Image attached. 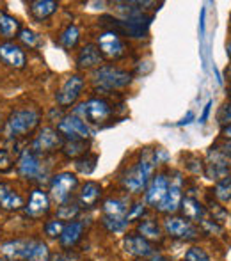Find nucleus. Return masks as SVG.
Here are the masks:
<instances>
[{
  "mask_svg": "<svg viewBox=\"0 0 231 261\" xmlns=\"http://www.w3.org/2000/svg\"><path fill=\"white\" fill-rule=\"evenodd\" d=\"M54 261H80V254H76L73 251H64L61 254H57Z\"/></svg>",
  "mask_w": 231,
  "mask_h": 261,
  "instance_id": "ea45409f",
  "label": "nucleus"
},
{
  "mask_svg": "<svg viewBox=\"0 0 231 261\" xmlns=\"http://www.w3.org/2000/svg\"><path fill=\"white\" fill-rule=\"evenodd\" d=\"M13 165H14V158L11 156V153L6 151V149H0V172L11 171Z\"/></svg>",
  "mask_w": 231,
  "mask_h": 261,
  "instance_id": "e433bc0d",
  "label": "nucleus"
},
{
  "mask_svg": "<svg viewBox=\"0 0 231 261\" xmlns=\"http://www.w3.org/2000/svg\"><path fill=\"white\" fill-rule=\"evenodd\" d=\"M226 73H228V76L231 79V64H229V68H228V71H226Z\"/></svg>",
  "mask_w": 231,
  "mask_h": 261,
  "instance_id": "49530a36",
  "label": "nucleus"
},
{
  "mask_svg": "<svg viewBox=\"0 0 231 261\" xmlns=\"http://www.w3.org/2000/svg\"><path fill=\"white\" fill-rule=\"evenodd\" d=\"M34 240H27V238H18V240H11L0 245V254L6 256L11 261H27L29 254Z\"/></svg>",
  "mask_w": 231,
  "mask_h": 261,
  "instance_id": "dca6fc26",
  "label": "nucleus"
},
{
  "mask_svg": "<svg viewBox=\"0 0 231 261\" xmlns=\"http://www.w3.org/2000/svg\"><path fill=\"white\" fill-rule=\"evenodd\" d=\"M62 229H64V222H62V220H59V219L48 220V222L45 224V233L48 234V237H52V238L61 237Z\"/></svg>",
  "mask_w": 231,
  "mask_h": 261,
  "instance_id": "c9c22d12",
  "label": "nucleus"
},
{
  "mask_svg": "<svg viewBox=\"0 0 231 261\" xmlns=\"http://www.w3.org/2000/svg\"><path fill=\"white\" fill-rule=\"evenodd\" d=\"M50 210V196L43 190L36 189L32 190L31 197H29V203L25 204V213L32 219H39V217L46 215Z\"/></svg>",
  "mask_w": 231,
  "mask_h": 261,
  "instance_id": "a211bd4d",
  "label": "nucleus"
},
{
  "mask_svg": "<svg viewBox=\"0 0 231 261\" xmlns=\"http://www.w3.org/2000/svg\"><path fill=\"white\" fill-rule=\"evenodd\" d=\"M101 197V187L96 181H87L82 185L79 192V206L80 208H94Z\"/></svg>",
  "mask_w": 231,
  "mask_h": 261,
  "instance_id": "4be33fe9",
  "label": "nucleus"
},
{
  "mask_svg": "<svg viewBox=\"0 0 231 261\" xmlns=\"http://www.w3.org/2000/svg\"><path fill=\"white\" fill-rule=\"evenodd\" d=\"M96 162H98V155H91V153H86L80 158L75 160V167L79 172L82 174H91V172L96 169Z\"/></svg>",
  "mask_w": 231,
  "mask_h": 261,
  "instance_id": "2f4dec72",
  "label": "nucleus"
},
{
  "mask_svg": "<svg viewBox=\"0 0 231 261\" xmlns=\"http://www.w3.org/2000/svg\"><path fill=\"white\" fill-rule=\"evenodd\" d=\"M18 174L25 179H39L43 174V165L39 156L32 149H25L18 158Z\"/></svg>",
  "mask_w": 231,
  "mask_h": 261,
  "instance_id": "ddd939ff",
  "label": "nucleus"
},
{
  "mask_svg": "<svg viewBox=\"0 0 231 261\" xmlns=\"http://www.w3.org/2000/svg\"><path fill=\"white\" fill-rule=\"evenodd\" d=\"M192 117H194V114H192V112H189V114H187V117H185V119H182L178 124H187V123H190V119H192Z\"/></svg>",
  "mask_w": 231,
  "mask_h": 261,
  "instance_id": "37998d69",
  "label": "nucleus"
},
{
  "mask_svg": "<svg viewBox=\"0 0 231 261\" xmlns=\"http://www.w3.org/2000/svg\"><path fill=\"white\" fill-rule=\"evenodd\" d=\"M101 54L96 45H86L76 55V64L80 69H91L101 64Z\"/></svg>",
  "mask_w": 231,
  "mask_h": 261,
  "instance_id": "b1692460",
  "label": "nucleus"
},
{
  "mask_svg": "<svg viewBox=\"0 0 231 261\" xmlns=\"http://www.w3.org/2000/svg\"><path fill=\"white\" fill-rule=\"evenodd\" d=\"M39 121L41 116L36 109H20L14 110L6 121V128H4V134L9 139H16V137H23L29 135L39 126Z\"/></svg>",
  "mask_w": 231,
  "mask_h": 261,
  "instance_id": "f03ea898",
  "label": "nucleus"
},
{
  "mask_svg": "<svg viewBox=\"0 0 231 261\" xmlns=\"http://www.w3.org/2000/svg\"><path fill=\"white\" fill-rule=\"evenodd\" d=\"M183 261H210V256L201 247H190L183 256Z\"/></svg>",
  "mask_w": 231,
  "mask_h": 261,
  "instance_id": "f704fd0d",
  "label": "nucleus"
},
{
  "mask_svg": "<svg viewBox=\"0 0 231 261\" xmlns=\"http://www.w3.org/2000/svg\"><path fill=\"white\" fill-rule=\"evenodd\" d=\"M217 121L221 123V126L231 124V103H224L221 107V110L217 114Z\"/></svg>",
  "mask_w": 231,
  "mask_h": 261,
  "instance_id": "4c0bfd02",
  "label": "nucleus"
},
{
  "mask_svg": "<svg viewBox=\"0 0 231 261\" xmlns=\"http://www.w3.org/2000/svg\"><path fill=\"white\" fill-rule=\"evenodd\" d=\"M128 210L130 204L124 199H117L111 197L104 203V226L107 227L111 233H121L124 227L128 226Z\"/></svg>",
  "mask_w": 231,
  "mask_h": 261,
  "instance_id": "20e7f679",
  "label": "nucleus"
},
{
  "mask_svg": "<svg viewBox=\"0 0 231 261\" xmlns=\"http://www.w3.org/2000/svg\"><path fill=\"white\" fill-rule=\"evenodd\" d=\"M57 132L62 135V139H68V141H86L91 137V130L86 124V121L82 119L76 114L71 116H66L59 121L57 124Z\"/></svg>",
  "mask_w": 231,
  "mask_h": 261,
  "instance_id": "0eeeda50",
  "label": "nucleus"
},
{
  "mask_svg": "<svg viewBox=\"0 0 231 261\" xmlns=\"http://www.w3.org/2000/svg\"><path fill=\"white\" fill-rule=\"evenodd\" d=\"M221 135L224 139H228V142H231V124H226V126H222Z\"/></svg>",
  "mask_w": 231,
  "mask_h": 261,
  "instance_id": "79ce46f5",
  "label": "nucleus"
},
{
  "mask_svg": "<svg viewBox=\"0 0 231 261\" xmlns=\"http://www.w3.org/2000/svg\"><path fill=\"white\" fill-rule=\"evenodd\" d=\"M82 234H84V224L79 222V220H71V222L64 224V229H62L61 237H59V244L66 251H71L82 240Z\"/></svg>",
  "mask_w": 231,
  "mask_h": 261,
  "instance_id": "aec40b11",
  "label": "nucleus"
},
{
  "mask_svg": "<svg viewBox=\"0 0 231 261\" xmlns=\"http://www.w3.org/2000/svg\"><path fill=\"white\" fill-rule=\"evenodd\" d=\"M214 196L217 201L221 203H229L231 201V176H226V178L219 179L214 187Z\"/></svg>",
  "mask_w": 231,
  "mask_h": 261,
  "instance_id": "c85d7f7f",
  "label": "nucleus"
},
{
  "mask_svg": "<svg viewBox=\"0 0 231 261\" xmlns=\"http://www.w3.org/2000/svg\"><path fill=\"white\" fill-rule=\"evenodd\" d=\"M132 82V75L128 71L116 66H100L96 71L93 73V84L94 89L98 91H116L123 89Z\"/></svg>",
  "mask_w": 231,
  "mask_h": 261,
  "instance_id": "7ed1b4c3",
  "label": "nucleus"
},
{
  "mask_svg": "<svg viewBox=\"0 0 231 261\" xmlns=\"http://www.w3.org/2000/svg\"><path fill=\"white\" fill-rule=\"evenodd\" d=\"M50 259H52V254H50L48 245L41 240H34L27 261H50Z\"/></svg>",
  "mask_w": 231,
  "mask_h": 261,
  "instance_id": "c756f323",
  "label": "nucleus"
},
{
  "mask_svg": "<svg viewBox=\"0 0 231 261\" xmlns=\"http://www.w3.org/2000/svg\"><path fill=\"white\" fill-rule=\"evenodd\" d=\"M79 41H80V31L76 25H68L64 29V32L59 36V45L66 50H73L79 45Z\"/></svg>",
  "mask_w": 231,
  "mask_h": 261,
  "instance_id": "cd10ccee",
  "label": "nucleus"
},
{
  "mask_svg": "<svg viewBox=\"0 0 231 261\" xmlns=\"http://www.w3.org/2000/svg\"><path fill=\"white\" fill-rule=\"evenodd\" d=\"M146 208L142 203H135L134 206H130V210H128V222H132V220H137L141 219L142 220V215H144Z\"/></svg>",
  "mask_w": 231,
  "mask_h": 261,
  "instance_id": "58836bf2",
  "label": "nucleus"
},
{
  "mask_svg": "<svg viewBox=\"0 0 231 261\" xmlns=\"http://www.w3.org/2000/svg\"><path fill=\"white\" fill-rule=\"evenodd\" d=\"M182 199H183L182 178H179V174H176V178L173 181H169V190H167L166 199L160 203V206L157 210L162 213H174V212H178L179 206H182Z\"/></svg>",
  "mask_w": 231,
  "mask_h": 261,
  "instance_id": "f3484780",
  "label": "nucleus"
},
{
  "mask_svg": "<svg viewBox=\"0 0 231 261\" xmlns=\"http://www.w3.org/2000/svg\"><path fill=\"white\" fill-rule=\"evenodd\" d=\"M98 50H100L101 57L107 59H121L124 55V43L123 39L119 38L116 31H107L98 38Z\"/></svg>",
  "mask_w": 231,
  "mask_h": 261,
  "instance_id": "9b49d317",
  "label": "nucleus"
},
{
  "mask_svg": "<svg viewBox=\"0 0 231 261\" xmlns=\"http://www.w3.org/2000/svg\"><path fill=\"white\" fill-rule=\"evenodd\" d=\"M167 190H169V179L166 174H157L146 187V203L153 208H159L160 203L166 199Z\"/></svg>",
  "mask_w": 231,
  "mask_h": 261,
  "instance_id": "4468645a",
  "label": "nucleus"
},
{
  "mask_svg": "<svg viewBox=\"0 0 231 261\" xmlns=\"http://www.w3.org/2000/svg\"><path fill=\"white\" fill-rule=\"evenodd\" d=\"M228 96H229V103H231V86H229V89H228Z\"/></svg>",
  "mask_w": 231,
  "mask_h": 261,
  "instance_id": "de8ad7c7",
  "label": "nucleus"
},
{
  "mask_svg": "<svg viewBox=\"0 0 231 261\" xmlns=\"http://www.w3.org/2000/svg\"><path fill=\"white\" fill-rule=\"evenodd\" d=\"M76 187H79V178L73 172H59L50 183V199L56 201L57 204L68 203Z\"/></svg>",
  "mask_w": 231,
  "mask_h": 261,
  "instance_id": "39448f33",
  "label": "nucleus"
},
{
  "mask_svg": "<svg viewBox=\"0 0 231 261\" xmlns=\"http://www.w3.org/2000/svg\"><path fill=\"white\" fill-rule=\"evenodd\" d=\"M226 50H228V55H229V59H231V41L226 45Z\"/></svg>",
  "mask_w": 231,
  "mask_h": 261,
  "instance_id": "a18cd8bd",
  "label": "nucleus"
},
{
  "mask_svg": "<svg viewBox=\"0 0 231 261\" xmlns=\"http://www.w3.org/2000/svg\"><path fill=\"white\" fill-rule=\"evenodd\" d=\"M123 245H124V252L137 259H146L155 254L153 244H149L146 238H142L141 234H137V233H132V234H128V237H124Z\"/></svg>",
  "mask_w": 231,
  "mask_h": 261,
  "instance_id": "2eb2a0df",
  "label": "nucleus"
},
{
  "mask_svg": "<svg viewBox=\"0 0 231 261\" xmlns=\"http://www.w3.org/2000/svg\"><path fill=\"white\" fill-rule=\"evenodd\" d=\"M212 103H214V101H208L207 105H204V112H203V116H201V123H204V121L208 119V114H210V110H212Z\"/></svg>",
  "mask_w": 231,
  "mask_h": 261,
  "instance_id": "a19ab883",
  "label": "nucleus"
},
{
  "mask_svg": "<svg viewBox=\"0 0 231 261\" xmlns=\"http://www.w3.org/2000/svg\"><path fill=\"white\" fill-rule=\"evenodd\" d=\"M20 21H18V18L11 16V14H7L6 11H0V34L4 36V38L11 39L14 38V36L20 34Z\"/></svg>",
  "mask_w": 231,
  "mask_h": 261,
  "instance_id": "bb28decb",
  "label": "nucleus"
},
{
  "mask_svg": "<svg viewBox=\"0 0 231 261\" xmlns=\"http://www.w3.org/2000/svg\"><path fill=\"white\" fill-rule=\"evenodd\" d=\"M62 153H64L66 156L80 158L87 153V142L86 141H68L62 146Z\"/></svg>",
  "mask_w": 231,
  "mask_h": 261,
  "instance_id": "7c9ffc66",
  "label": "nucleus"
},
{
  "mask_svg": "<svg viewBox=\"0 0 231 261\" xmlns=\"http://www.w3.org/2000/svg\"><path fill=\"white\" fill-rule=\"evenodd\" d=\"M84 84H86V80H84L80 75L68 76V79H66V82L61 86V89H59L57 96H56L57 103L61 107L73 105L76 100H79L80 93H82V89H84Z\"/></svg>",
  "mask_w": 231,
  "mask_h": 261,
  "instance_id": "f8f14e48",
  "label": "nucleus"
},
{
  "mask_svg": "<svg viewBox=\"0 0 231 261\" xmlns=\"http://www.w3.org/2000/svg\"><path fill=\"white\" fill-rule=\"evenodd\" d=\"M135 261H148V259H135Z\"/></svg>",
  "mask_w": 231,
  "mask_h": 261,
  "instance_id": "09e8293b",
  "label": "nucleus"
},
{
  "mask_svg": "<svg viewBox=\"0 0 231 261\" xmlns=\"http://www.w3.org/2000/svg\"><path fill=\"white\" fill-rule=\"evenodd\" d=\"M164 229L176 240H196L199 237V229L196 227V224L187 220L185 217H167L164 220Z\"/></svg>",
  "mask_w": 231,
  "mask_h": 261,
  "instance_id": "1a4fd4ad",
  "label": "nucleus"
},
{
  "mask_svg": "<svg viewBox=\"0 0 231 261\" xmlns=\"http://www.w3.org/2000/svg\"><path fill=\"white\" fill-rule=\"evenodd\" d=\"M153 261H171V259H167L166 256H162V254H153Z\"/></svg>",
  "mask_w": 231,
  "mask_h": 261,
  "instance_id": "c03bdc74",
  "label": "nucleus"
},
{
  "mask_svg": "<svg viewBox=\"0 0 231 261\" xmlns=\"http://www.w3.org/2000/svg\"><path fill=\"white\" fill-rule=\"evenodd\" d=\"M231 171V164L229 158L221 151V149H214L208 153V162L204 165V174H207L208 179H214V181H219V179L229 176Z\"/></svg>",
  "mask_w": 231,
  "mask_h": 261,
  "instance_id": "9d476101",
  "label": "nucleus"
},
{
  "mask_svg": "<svg viewBox=\"0 0 231 261\" xmlns=\"http://www.w3.org/2000/svg\"><path fill=\"white\" fill-rule=\"evenodd\" d=\"M21 208H23V197L9 183H0V210L18 212Z\"/></svg>",
  "mask_w": 231,
  "mask_h": 261,
  "instance_id": "412c9836",
  "label": "nucleus"
},
{
  "mask_svg": "<svg viewBox=\"0 0 231 261\" xmlns=\"http://www.w3.org/2000/svg\"><path fill=\"white\" fill-rule=\"evenodd\" d=\"M0 61L4 64H7L9 68H16V69H21L25 68V52L21 50L20 45H14L11 41H6L0 45Z\"/></svg>",
  "mask_w": 231,
  "mask_h": 261,
  "instance_id": "6ab92c4d",
  "label": "nucleus"
},
{
  "mask_svg": "<svg viewBox=\"0 0 231 261\" xmlns=\"http://www.w3.org/2000/svg\"><path fill=\"white\" fill-rule=\"evenodd\" d=\"M18 38H20V41L23 43L25 46H29V48H38L39 43H41L39 36L36 34L34 31H31V29H21Z\"/></svg>",
  "mask_w": 231,
  "mask_h": 261,
  "instance_id": "72a5a7b5",
  "label": "nucleus"
},
{
  "mask_svg": "<svg viewBox=\"0 0 231 261\" xmlns=\"http://www.w3.org/2000/svg\"><path fill=\"white\" fill-rule=\"evenodd\" d=\"M59 9V4L54 0H36L29 4V13L36 21H45Z\"/></svg>",
  "mask_w": 231,
  "mask_h": 261,
  "instance_id": "393cba45",
  "label": "nucleus"
},
{
  "mask_svg": "<svg viewBox=\"0 0 231 261\" xmlns=\"http://www.w3.org/2000/svg\"><path fill=\"white\" fill-rule=\"evenodd\" d=\"M0 124H2V116H0Z\"/></svg>",
  "mask_w": 231,
  "mask_h": 261,
  "instance_id": "8fccbe9b",
  "label": "nucleus"
},
{
  "mask_svg": "<svg viewBox=\"0 0 231 261\" xmlns=\"http://www.w3.org/2000/svg\"><path fill=\"white\" fill-rule=\"evenodd\" d=\"M79 114L84 121L91 124H104L112 117V107L104 98H91L86 103L80 105Z\"/></svg>",
  "mask_w": 231,
  "mask_h": 261,
  "instance_id": "423d86ee",
  "label": "nucleus"
},
{
  "mask_svg": "<svg viewBox=\"0 0 231 261\" xmlns=\"http://www.w3.org/2000/svg\"><path fill=\"white\" fill-rule=\"evenodd\" d=\"M137 231H139L137 234H141L142 238H146L149 244L162 240V231H160V226L153 219L141 220V222H139V226H137Z\"/></svg>",
  "mask_w": 231,
  "mask_h": 261,
  "instance_id": "a878e982",
  "label": "nucleus"
},
{
  "mask_svg": "<svg viewBox=\"0 0 231 261\" xmlns=\"http://www.w3.org/2000/svg\"><path fill=\"white\" fill-rule=\"evenodd\" d=\"M179 210L183 212V217H185L187 220H190V222L201 224L208 217L207 208H204L197 199H194V197H183Z\"/></svg>",
  "mask_w": 231,
  "mask_h": 261,
  "instance_id": "5701e85b",
  "label": "nucleus"
},
{
  "mask_svg": "<svg viewBox=\"0 0 231 261\" xmlns=\"http://www.w3.org/2000/svg\"><path fill=\"white\" fill-rule=\"evenodd\" d=\"M157 162H159L157 153L144 151L141 160H139L134 167L128 169L123 174V178H121L124 189L132 194H141L142 190L148 187V183L151 181V174H153V169H155Z\"/></svg>",
  "mask_w": 231,
  "mask_h": 261,
  "instance_id": "f257e3e1",
  "label": "nucleus"
},
{
  "mask_svg": "<svg viewBox=\"0 0 231 261\" xmlns=\"http://www.w3.org/2000/svg\"><path fill=\"white\" fill-rule=\"evenodd\" d=\"M62 146H64L62 135L57 130H54V128L45 126L38 132L36 139L32 141L31 149L36 155H46V153H54L57 149H62Z\"/></svg>",
  "mask_w": 231,
  "mask_h": 261,
  "instance_id": "6e6552de",
  "label": "nucleus"
},
{
  "mask_svg": "<svg viewBox=\"0 0 231 261\" xmlns=\"http://www.w3.org/2000/svg\"><path fill=\"white\" fill-rule=\"evenodd\" d=\"M79 212H80L79 203H64L57 210V219L62 220V222H64V220H73L79 215Z\"/></svg>",
  "mask_w": 231,
  "mask_h": 261,
  "instance_id": "473e14b6",
  "label": "nucleus"
}]
</instances>
